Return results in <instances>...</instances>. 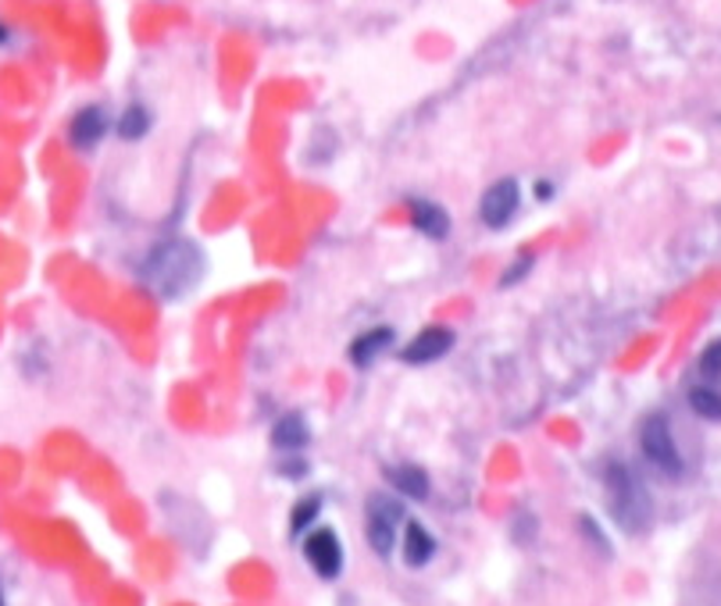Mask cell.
Segmentation results:
<instances>
[{"instance_id": "obj_5", "label": "cell", "mask_w": 721, "mask_h": 606, "mask_svg": "<svg viewBox=\"0 0 721 606\" xmlns=\"http://www.w3.org/2000/svg\"><path fill=\"white\" fill-rule=\"evenodd\" d=\"M304 560L319 578L333 582L343 571V542L333 528H314L311 535H304Z\"/></svg>"}, {"instance_id": "obj_9", "label": "cell", "mask_w": 721, "mask_h": 606, "mask_svg": "<svg viewBox=\"0 0 721 606\" xmlns=\"http://www.w3.org/2000/svg\"><path fill=\"white\" fill-rule=\"evenodd\" d=\"M389 346H394V328H368V332H360V336L351 343V364L354 368H372L375 360H379Z\"/></svg>"}, {"instance_id": "obj_12", "label": "cell", "mask_w": 721, "mask_h": 606, "mask_svg": "<svg viewBox=\"0 0 721 606\" xmlns=\"http://www.w3.org/2000/svg\"><path fill=\"white\" fill-rule=\"evenodd\" d=\"M272 443L279 450H287V453H297V450H304L311 443V429H308V418L300 414V411H290V414H282L276 424H272Z\"/></svg>"}, {"instance_id": "obj_17", "label": "cell", "mask_w": 721, "mask_h": 606, "mask_svg": "<svg viewBox=\"0 0 721 606\" xmlns=\"http://www.w3.org/2000/svg\"><path fill=\"white\" fill-rule=\"evenodd\" d=\"M697 378H700V382H711V386L721 389V339L703 346V354L697 360Z\"/></svg>"}, {"instance_id": "obj_15", "label": "cell", "mask_w": 721, "mask_h": 606, "mask_svg": "<svg viewBox=\"0 0 721 606\" xmlns=\"http://www.w3.org/2000/svg\"><path fill=\"white\" fill-rule=\"evenodd\" d=\"M147 132H150V111L143 104H132V108H126L122 118H118V136H122V140H143Z\"/></svg>"}, {"instance_id": "obj_7", "label": "cell", "mask_w": 721, "mask_h": 606, "mask_svg": "<svg viewBox=\"0 0 721 606\" xmlns=\"http://www.w3.org/2000/svg\"><path fill=\"white\" fill-rule=\"evenodd\" d=\"M450 346H454V332L443 328V325H429L422 328L418 336L400 350V360L403 364H432L450 354Z\"/></svg>"}, {"instance_id": "obj_3", "label": "cell", "mask_w": 721, "mask_h": 606, "mask_svg": "<svg viewBox=\"0 0 721 606\" xmlns=\"http://www.w3.org/2000/svg\"><path fill=\"white\" fill-rule=\"evenodd\" d=\"M639 450H643V457H647V464L654 467V472H660L665 478H679L686 472V461H682V453H679V443H675V432H671V421L668 414H647L639 424Z\"/></svg>"}, {"instance_id": "obj_19", "label": "cell", "mask_w": 721, "mask_h": 606, "mask_svg": "<svg viewBox=\"0 0 721 606\" xmlns=\"http://www.w3.org/2000/svg\"><path fill=\"white\" fill-rule=\"evenodd\" d=\"M4 40H8V29H4V25H0V43H4Z\"/></svg>"}, {"instance_id": "obj_14", "label": "cell", "mask_w": 721, "mask_h": 606, "mask_svg": "<svg viewBox=\"0 0 721 606\" xmlns=\"http://www.w3.org/2000/svg\"><path fill=\"white\" fill-rule=\"evenodd\" d=\"M686 400H689V407H693L697 418H703V421H721V389H718V386L700 382V378H697V382L689 386Z\"/></svg>"}, {"instance_id": "obj_6", "label": "cell", "mask_w": 721, "mask_h": 606, "mask_svg": "<svg viewBox=\"0 0 721 606\" xmlns=\"http://www.w3.org/2000/svg\"><path fill=\"white\" fill-rule=\"evenodd\" d=\"M518 207H521L518 182L501 178V182H493L483 193V201H478V218H483L486 229H504V225H510V218L518 215Z\"/></svg>"}, {"instance_id": "obj_18", "label": "cell", "mask_w": 721, "mask_h": 606, "mask_svg": "<svg viewBox=\"0 0 721 606\" xmlns=\"http://www.w3.org/2000/svg\"><path fill=\"white\" fill-rule=\"evenodd\" d=\"M579 528H582V535H585V539H593V545H596L600 553H611V545H607L604 535H600V528H596L593 518H585V513H582V518H579Z\"/></svg>"}, {"instance_id": "obj_2", "label": "cell", "mask_w": 721, "mask_h": 606, "mask_svg": "<svg viewBox=\"0 0 721 606\" xmlns=\"http://www.w3.org/2000/svg\"><path fill=\"white\" fill-rule=\"evenodd\" d=\"M604 489H607V510H611L614 524L628 535H639L643 528L650 524V513H654L647 485L639 481V475L625 461H611L604 467Z\"/></svg>"}, {"instance_id": "obj_13", "label": "cell", "mask_w": 721, "mask_h": 606, "mask_svg": "<svg viewBox=\"0 0 721 606\" xmlns=\"http://www.w3.org/2000/svg\"><path fill=\"white\" fill-rule=\"evenodd\" d=\"M411 225L429 239H443L450 232V215L435 201H411Z\"/></svg>"}, {"instance_id": "obj_1", "label": "cell", "mask_w": 721, "mask_h": 606, "mask_svg": "<svg viewBox=\"0 0 721 606\" xmlns=\"http://www.w3.org/2000/svg\"><path fill=\"white\" fill-rule=\"evenodd\" d=\"M201 271H204V261H201L197 247L186 239H169L147 257L143 279L154 285L161 296H183L186 290L197 285Z\"/></svg>"}, {"instance_id": "obj_16", "label": "cell", "mask_w": 721, "mask_h": 606, "mask_svg": "<svg viewBox=\"0 0 721 606\" xmlns=\"http://www.w3.org/2000/svg\"><path fill=\"white\" fill-rule=\"evenodd\" d=\"M319 513H322V496H319V493H311V496L300 499V504L293 507V513H290V535L300 539V532H304V528H311Z\"/></svg>"}, {"instance_id": "obj_11", "label": "cell", "mask_w": 721, "mask_h": 606, "mask_svg": "<svg viewBox=\"0 0 721 606\" xmlns=\"http://www.w3.org/2000/svg\"><path fill=\"white\" fill-rule=\"evenodd\" d=\"M432 556H435V539L429 528L418 521H403V564L418 571V567H426Z\"/></svg>"}, {"instance_id": "obj_8", "label": "cell", "mask_w": 721, "mask_h": 606, "mask_svg": "<svg viewBox=\"0 0 721 606\" xmlns=\"http://www.w3.org/2000/svg\"><path fill=\"white\" fill-rule=\"evenodd\" d=\"M108 126H111L108 111L97 108V104H89V108L75 111L72 126H68V140H72V147H79V150H94L104 136H108Z\"/></svg>"}, {"instance_id": "obj_10", "label": "cell", "mask_w": 721, "mask_h": 606, "mask_svg": "<svg viewBox=\"0 0 721 606\" xmlns=\"http://www.w3.org/2000/svg\"><path fill=\"white\" fill-rule=\"evenodd\" d=\"M383 475L400 496H408V499H429V493H432V481L418 464H389V467H383Z\"/></svg>"}, {"instance_id": "obj_20", "label": "cell", "mask_w": 721, "mask_h": 606, "mask_svg": "<svg viewBox=\"0 0 721 606\" xmlns=\"http://www.w3.org/2000/svg\"><path fill=\"white\" fill-rule=\"evenodd\" d=\"M0 606H8V603H4V593H0Z\"/></svg>"}, {"instance_id": "obj_4", "label": "cell", "mask_w": 721, "mask_h": 606, "mask_svg": "<svg viewBox=\"0 0 721 606\" xmlns=\"http://www.w3.org/2000/svg\"><path fill=\"white\" fill-rule=\"evenodd\" d=\"M408 521V510L397 496L389 493H372L368 504H365V535H368V545L379 556H389L397 545V528Z\"/></svg>"}]
</instances>
